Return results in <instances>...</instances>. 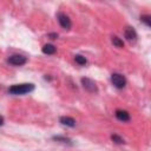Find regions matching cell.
<instances>
[{
	"instance_id": "obj_1",
	"label": "cell",
	"mask_w": 151,
	"mask_h": 151,
	"mask_svg": "<svg viewBox=\"0 0 151 151\" xmlns=\"http://www.w3.org/2000/svg\"><path fill=\"white\" fill-rule=\"evenodd\" d=\"M34 90V85L33 84H28V83H25V84H18V85H13L8 88V92L11 94H14V96H19V94H26V93H29Z\"/></svg>"
},
{
	"instance_id": "obj_2",
	"label": "cell",
	"mask_w": 151,
	"mask_h": 151,
	"mask_svg": "<svg viewBox=\"0 0 151 151\" xmlns=\"http://www.w3.org/2000/svg\"><path fill=\"white\" fill-rule=\"evenodd\" d=\"M57 19H58V22L59 25L64 28V29H70L71 26H72V22H71V19L67 14L63 13V12H59L57 14Z\"/></svg>"
},
{
	"instance_id": "obj_3",
	"label": "cell",
	"mask_w": 151,
	"mask_h": 151,
	"mask_svg": "<svg viewBox=\"0 0 151 151\" xmlns=\"http://www.w3.org/2000/svg\"><path fill=\"white\" fill-rule=\"evenodd\" d=\"M111 81H112L113 86L117 87V88H123V87H125V85H126V79H125V77H124L123 74H119V73H113V74L111 76Z\"/></svg>"
},
{
	"instance_id": "obj_4",
	"label": "cell",
	"mask_w": 151,
	"mask_h": 151,
	"mask_svg": "<svg viewBox=\"0 0 151 151\" xmlns=\"http://www.w3.org/2000/svg\"><path fill=\"white\" fill-rule=\"evenodd\" d=\"M8 63L14 66H22L27 63V58L21 54H13L8 58Z\"/></svg>"
},
{
	"instance_id": "obj_5",
	"label": "cell",
	"mask_w": 151,
	"mask_h": 151,
	"mask_svg": "<svg viewBox=\"0 0 151 151\" xmlns=\"http://www.w3.org/2000/svg\"><path fill=\"white\" fill-rule=\"evenodd\" d=\"M81 84L84 86L85 90H87L88 92H97V85L96 83L90 79V78H81Z\"/></svg>"
},
{
	"instance_id": "obj_6",
	"label": "cell",
	"mask_w": 151,
	"mask_h": 151,
	"mask_svg": "<svg viewBox=\"0 0 151 151\" xmlns=\"http://www.w3.org/2000/svg\"><path fill=\"white\" fill-rule=\"evenodd\" d=\"M114 116H116V118H117L118 120H120V122H123V123L130 120V113H129L127 111H125V110H120V109L116 110Z\"/></svg>"
},
{
	"instance_id": "obj_7",
	"label": "cell",
	"mask_w": 151,
	"mask_h": 151,
	"mask_svg": "<svg viewBox=\"0 0 151 151\" xmlns=\"http://www.w3.org/2000/svg\"><path fill=\"white\" fill-rule=\"evenodd\" d=\"M124 35L130 41H134L137 39V33H136V31L132 27H126L125 31H124Z\"/></svg>"
},
{
	"instance_id": "obj_8",
	"label": "cell",
	"mask_w": 151,
	"mask_h": 151,
	"mask_svg": "<svg viewBox=\"0 0 151 151\" xmlns=\"http://www.w3.org/2000/svg\"><path fill=\"white\" fill-rule=\"evenodd\" d=\"M59 120H60V123H61L63 125H66V126H70V127L76 126V120H74L73 118H71V117L64 116V117H60Z\"/></svg>"
},
{
	"instance_id": "obj_9",
	"label": "cell",
	"mask_w": 151,
	"mask_h": 151,
	"mask_svg": "<svg viewBox=\"0 0 151 151\" xmlns=\"http://www.w3.org/2000/svg\"><path fill=\"white\" fill-rule=\"evenodd\" d=\"M42 52L45 54H54L55 53V46L52 44H46L42 46Z\"/></svg>"
},
{
	"instance_id": "obj_10",
	"label": "cell",
	"mask_w": 151,
	"mask_h": 151,
	"mask_svg": "<svg viewBox=\"0 0 151 151\" xmlns=\"http://www.w3.org/2000/svg\"><path fill=\"white\" fill-rule=\"evenodd\" d=\"M111 41H112V44H113L116 47H118V48L124 47V42H123V40H122V39H119V38H118V37H116V35H113V37L111 38Z\"/></svg>"
},
{
	"instance_id": "obj_11",
	"label": "cell",
	"mask_w": 151,
	"mask_h": 151,
	"mask_svg": "<svg viewBox=\"0 0 151 151\" xmlns=\"http://www.w3.org/2000/svg\"><path fill=\"white\" fill-rule=\"evenodd\" d=\"M74 60H76V63H77V64H79L80 66H84V65L87 63L86 58H85V57H83V55H80V54H77V55L74 57Z\"/></svg>"
},
{
	"instance_id": "obj_12",
	"label": "cell",
	"mask_w": 151,
	"mask_h": 151,
	"mask_svg": "<svg viewBox=\"0 0 151 151\" xmlns=\"http://www.w3.org/2000/svg\"><path fill=\"white\" fill-rule=\"evenodd\" d=\"M150 19H151V17L150 15H147V14H145V15H142L140 17V20H142V22H144L147 27L151 25V21H150Z\"/></svg>"
},
{
	"instance_id": "obj_13",
	"label": "cell",
	"mask_w": 151,
	"mask_h": 151,
	"mask_svg": "<svg viewBox=\"0 0 151 151\" xmlns=\"http://www.w3.org/2000/svg\"><path fill=\"white\" fill-rule=\"evenodd\" d=\"M111 139H112L114 143H117V144H123V143H124V139H123L122 137H119L118 134H112V136H111Z\"/></svg>"
},
{
	"instance_id": "obj_14",
	"label": "cell",
	"mask_w": 151,
	"mask_h": 151,
	"mask_svg": "<svg viewBox=\"0 0 151 151\" xmlns=\"http://www.w3.org/2000/svg\"><path fill=\"white\" fill-rule=\"evenodd\" d=\"M53 139H55V140H60V142H63V143H68V142H70V139H68V138L60 137V136H58V137H53Z\"/></svg>"
},
{
	"instance_id": "obj_15",
	"label": "cell",
	"mask_w": 151,
	"mask_h": 151,
	"mask_svg": "<svg viewBox=\"0 0 151 151\" xmlns=\"http://www.w3.org/2000/svg\"><path fill=\"white\" fill-rule=\"evenodd\" d=\"M50 37H51V39H57V38H58V34L52 33V34H50Z\"/></svg>"
},
{
	"instance_id": "obj_16",
	"label": "cell",
	"mask_w": 151,
	"mask_h": 151,
	"mask_svg": "<svg viewBox=\"0 0 151 151\" xmlns=\"http://www.w3.org/2000/svg\"><path fill=\"white\" fill-rule=\"evenodd\" d=\"M2 124H4V118H2L1 116H0V126H1Z\"/></svg>"
}]
</instances>
